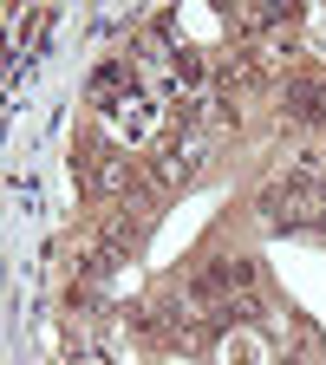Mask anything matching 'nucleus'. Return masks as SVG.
<instances>
[{"label":"nucleus","instance_id":"7ed1b4c3","mask_svg":"<svg viewBox=\"0 0 326 365\" xmlns=\"http://www.w3.org/2000/svg\"><path fill=\"white\" fill-rule=\"evenodd\" d=\"M287 105H294V118H326V85H294Z\"/></svg>","mask_w":326,"mask_h":365},{"label":"nucleus","instance_id":"f257e3e1","mask_svg":"<svg viewBox=\"0 0 326 365\" xmlns=\"http://www.w3.org/2000/svg\"><path fill=\"white\" fill-rule=\"evenodd\" d=\"M268 215L274 222H307V215H326V182L313 170H300L294 182H281V190L268 196Z\"/></svg>","mask_w":326,"mask_h":365},{"label":"nucleus","instance_id":"f03ea898","mask_svg":"<svg viewBox=\"0 0 326 365\" xmlns=\"http://www.w3.org/2000/svg\"><path fill=\"white\" fill-rule=\"evenodd\" d=\"M203 294H209V300H228V294H235V300L248 307V294H255V261H215V267L203 274Z\"/></svg>","mask_w":326,"mask_h":365}]
</instances>
